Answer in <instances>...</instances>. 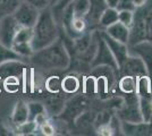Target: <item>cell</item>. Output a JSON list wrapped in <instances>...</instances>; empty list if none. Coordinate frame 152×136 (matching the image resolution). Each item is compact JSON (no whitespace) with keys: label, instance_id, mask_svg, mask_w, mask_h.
<instances>
[{"label":"cell","instance_id":"obj_9","mask_svg":"<svg viewBox=\"0 0 152 136\" xmlns=\"http://www.w3.org/2000/svg\"><path fill=\"white\" fill-rule=\"evenodd\" d=\"M100 33H101V36L103 38V40L106 41L107 45L109 47V49H110V51H111L115 60H116V63L118 65V68H119V66L123 65V63L129 56V51H128L129 50V47H128V44L121 43L119 41H116L113 38H110L104 31Z\"/></svg>","mask_w":152,"mask_h":136},{"label":"cell","instance_id":"obj_35","mask_svg":"<svg viewBox=\"0 0 152 136\" xmlns=\"http://www.w3.org/2000/svg\"><path fill=\"white\" fill-rule=\"evenodd\" d=\"M60 1H61V0H50V7L56 6V5H58Z\"/></svg>","mask_w":152,"mask_h":136},{"label":"cell","instance_id":"obj_19","mask_svg":"<svg viewBox=\"0 0 152 136\" xmlns=\"http://www.w3.org/2000/svg\"><path fill=\"white\" fill-rule=\"evenodd\" d=\"M22 0H0V18L13 15Z\"/></svg>","mask_w":152,"mask_h":136},{"label":"cell","instance_id":"obj_36","mask_svg":"<svg viewBox=\"0 0 152 136\" xmlns=\"http://www.w3.org/2000/svg\"><path fill=\"white\" fill-rule=\"evenodd\" d=\"M2 89H4V78L0 76V92H1Z\"/></svg>","mask_w":152,"mask_h":136},{"label":"cell","instance_id":"obj_3","mask_svg":"<svg viewBox=\"0 0 152 136\" xmlns=\"http://www.w3.org/2000/svg\"><path fill=\"white\" fill-rule=\"evenodd\" d=\"M141 43L152 44V0L134 10V20L129 27L128 47Z\"/></svg>","mask_w":152,"mask_h":136},{"label":"cell","instance_id":"obj_24","mask_svg":"<svg viewBox=\"0 0 152 136\" xmlns=\"http://www.w3.org/2000/svg\"><path fill=\"white\" fill-rule=\"evenodd\" d=\"M27 108H28V119L30 120H35V118L40 115L47 113L45 104L40 103V102H31L27 104Z\"/></svg>","mask_w":152,"mask_h":136},{"label":"cell","instance_id":"obj_27","mask_svg":"<svg viewBox=\"0 0 152 136\" xmlns=\"http://www.w3.org/2000/svg\"><path fill=\"white\" fill-rule=\"evenodd\" d=\"M134 20V12L132 10H119L118 12V22L123 23L124 25L131 27Z\"/></svg>","mask_w":152,"mask_h":136},{"label":"cell","instance_id":"obj_34","mask_svg":"<svg viewBox=\"0 0 152 136\" xmlns=\"http://www.w3.org/2000/svg\"><path fill=\"white\" fill-rule=\"evenodd\" d=\"M146 1H148V0H133V4H134V6L136 7V8H139V7L144 6Z\"/></svg>","mask_w":152,"mask_h":136},{"label":"cell","instance_id":"obj_32","mask_svg":"<svg viewBox=\"0 0 152 136\" xmlns=\"http://www.w3.org/2000/svg\"><path fill=\"white\" fill-rule=\"evenodd\" d=\"M118 1L119 0H104L107 7H111V8H116L117 5H118Z\"/></svg>","mask_w":152,"mask_h":136},{"label":"cell","instance_id":"obj_8","mask_svg":"<svg viewBox=\"0 0 152 136\" xmlns=\"http://www.w3.org/2000/svg\"><path fill=\"white\" fill-rule=\"evenodd\" d=\"M88 105V101L84 97H76L73 100L68 101L67 103H65L63 111H61V117L64 119L68 120V121H74L78 117L83 113V111L85 110Z\"/></svg>","mask_w":152,"mask_h":136},{"label":"cell","instance_id":"obj_2","mask_svg":"<svg viewBox=\"0 0 152 136\" xmlns=\"http://www.w3.org/2000/svg\"><path fill=\"white\" fill-rule=\"evenodd\" d=\"M33 28L32 45L34 51H38L53 43L60 38V31L58 27V22L53 15L51 7H47L40 10L39 18Z\"/></svg>","mask_w":152,"mask_h":136},{"label":"cell","instance_id":"obj_1","mask_svg":"<svg viewBox=\"0 0 152 136\" xmlns=\"http://www.w3.org/2000/svg\"><path fill=\"white\" fill-rule=\"evenodd\" d=\"M30 59L37 67L45 71H63L70 66V55L60 38L48 47L34 51Z\"/></svg>","mask_w":152,"mask_h":136},{"label":"cell","instance_id":"obj_29","mask_svg":"<svg viewBox=\"0 0 152 136\" xmlns=\"http://www.w3.org/2000/svg\"><path fill=\"white\" fill-rule=\"evenodd\" d=\"M116 9L118 12L119 10H132V12H134L136 9V7L134 6L133 0H119Z\"/></svg>","mask_w":152,"mask_h":136},{"label":"cell","instance_id":"obj_15","mask_svg":"<svg viewBox=\"0 0 152 136\" xmlns=\"http://www.w3.org/2000/svg\"><path fill=\"white\" fill-rule=\"evenodd\" d=\"M81 87V81L75 75H67L61 79V90L67 94H74Z\"/></svg>","mask_w":152,"mask_h":136},{"label":"cell","instance_id":"obj_30","mask_svg":"<svg viewBox=\"0 0 152 136\" xmlns=\"http://www.w3.org/2000/svg\"><path fill=\"white\" fill-rule=\"evenodd\" d=\"M39 129L42 132V134L43 135H53L55 133H56V129H55V127H53V125L50 123V121H45L43 123L42 125H40L39 126Z\"/></svg>","mask_w":152,"mask_h":136},{"label":"cell","instance_id":"obj_7","mask_svg":"<svg viewBox=\"0 0 152 136\" xmlns=\"http://www.w3.org/2000/svg\"><path fill=\"white\" fill-rule=\"evenodd\" d=\"M22 26L14 18L13 15H8L0 18V43L12 48L15 36Z\"/></svg>","mask_w":152,"mask_h":136},{"label":"cell","instance_id":"obj_14","mask_svg":"<svg viewBox=\"0 0 152 136\" xmlns=\"http://www.w3.org/2000/svg\"><path fill=\"white\" fill-rule=\"evenodd\" d=\"M28 120V108H27V104L23 101H18L16 105H15V109L13 111V123L18 126L20 124L25 123Z\"/></svg>","mask_w":152,"mask_h":136},{"label":"cell","instance_id":"obj_26","mask_svg":"<svg viewBox=\"0 0 152 136\" xmlns=\"http://www.w3.org/2000/svg\"><path fill=\"white\" fill-rule=\"evenodd\" d=\"M45 89L50 93H59L61 91V78L58 76H50L45 81Z\"/></svg>","mask_w":152,"mask_h":136},{"label":"cell","instance_id":"obj_21","mask_svg":"<svg viewBox=\"0 0 152 136\" xmlns=\"http://www.w3.org/2000/svg\"><path fill=\"white\" fill-rule=\"evenodd\" d=\"M73 9L76 16L86 17L91 9V0H74Z\"/></svg>","mask_w":152,"mask_h":136},{"label":"cell","instance_id":"obj_18","mask_svg":"<svg viewBox=\"0 0 152 136\" xmlns=\"http://www.w3.org/2000/svg\"><path fill=\"white\" fill-rule=\"evenodd\" d=\"M20 59L23 58L18 56L12 48H8L2 43H0V65L7 61H19Z\"/></svg>","mask_w":152,"mask_h":136},{"label":"cell","instance_id":"obj_17","mask_svg":"<svg viewBox=\"0 0 152 136\" xmlns=\"http://www.w3.org/2000/svg\"><path fill=\"white\" fill-rule=\"evenodd\" d=\"M140 111L144 123L152 124V97H140Z\"/></svg>","mask_w":152,"mask_h":136},{"label":"cell","instance_id":"obj_16","mask_svg":"<svg viewBox=\"0 0 152 136\" xmlns=\"http://www.w3.org/2000/svg\"><path fill=\"white\" fill-rule=\"evenodd\" d=\"M118 87L125 94L136 93V77L131 75H123L118 82Z\"/></svg>","mask_w":152,"mask_h":136},{"label":"cell","instance_id":"obj_4","mask_svg":"<svg viewBox=\"0 0 152 136\" xmlns=\"http://www.w3.org/2000/svg\"><path fill=\"white\" fill-rule=\"evenodd\" d=\"M127 97L118 109V119L126 123H141L142 116L140 111V97L136 93L126 94Z\"/></svg>","mask_w":152,"mask_h":136},{"label":"cell","instance_id":"obj_12","mask_svg":"<svg viewBox=\"0 0 152 136\" xmlns=\"http://www.w3.org/2000/svg\"><path fill=\"white\" fill-rule=\"evenodd\" d=\"M136 94L140 97H152V83L146 74L136 77Z\"/></svg>","mask_w":152,"mask_h":136},{"label":"cell","instance_id":"obj_31","mask_svg":"<svg viewBox=\"0 0 152 136\" xmlns=\"http://www.w3.org/2000/svg\"><path fill=\"white\" fill-rule=\"evenodd\" d=\"M24 1L31 4L32 6L38 8L39 10H42L47 7H50V0H24Z\"/></svg>","mask_w":152,"mask_h":136},{"label":"cell","instance_id":"obj_25","mask_svg":"<svg viewBox=\"0 0 152 136\" xmlns=\"http://www.w3.org/2000/svg\"><path fill=\"white\" fill-rule=\"evenodd\" d=\"M38 129V124L35 123L34 120H30V119L27 121H25V123L20 124V125L17 126V130L19 132V134H22V135H32Z\"/></svg>","mask_w":152,"mask_h":136},{"label":"cell","instance_id":"obj_13","mask_svg":"<svg viewBox=\"0 0 152 136\" xmlns=\"http://www.w3.org/2000/svg\"><path fill=\"white\" fill-rule=\"evenodd\" d=\"M118 22V10L116 8L106 7L99 17V25L103 28H107L108 26L113 25Z\"/></svg>","mask_w":152,"mask_h":136},{"label":"cell","instance_id":"obj_22","mask_svg":"<svg viewBox=\"0 0 152 136\" xmlns=\"http://www.w3.org/2000/svg\"><path fill=\"white\" fill-rule=\"evenodd\" d=\"M32 39H33V28L22 26L15 36L14 43H32Z\"/></svg>","mask_w":152,"mask_h":136},{"label":"cell","instance_id":"obj_5","mask_svg":"<svg viewBox=\"0 0 152 136\" xmlns=\"http://www.w3.org/2000/svg\"><path fill=\"white\" fill-rule=\"evenodd\" d=\"M98 66H109L114 71H118V65L106 41L101 36V33H96V50L91 63V68Z\"/></svg>","mask_w":152,"mask_h":136},{"label":"cell","instance_id":"obj_6","mask_svg":"<svg viewBox=\"0 0 152 136\" xmlns=\"http://www.w3.org/2000/svg\"><path fill=\"white\" fill-rule=\"evenodd\" d=\"M39 15H40V10L38 8L32 6L31 4L26 2L24 0L20 1L18 7L13 13L14 18L17 20L19 25L24 27H33L38 20Z\"/></svg>","mask_w":152,"mask_h":136},{"label":"cell","instance_id":"obj_20","mask_svg":"<svg viewBox=\"0 0 152 136\" xmlns=\"http://www.w3.org/2000/svg\"><path fill=\"white\" fill-rule=\"evenodd\" d=\"M45 111L49 115H60L65 107V102L59 97H53L50 99L47 103L45 104Z\"/></svg>","mask_w":152,"mask_h":136},{"label":"cell","instance_id":"obj_33","mask_svg":"<svg viewBox=\"0 0 152 136\" xmlns=\"http://www.w3.org/2000/svg\"><path fill=\"white\" fill-rule=\"evenodd\" d=\"M9 134L10 133L8 132V129L4 126V124L0 121V135H9Z\"/></svg>","mask_w":152,"mask_h":136},{"label":"cell","instance_id":"obj_23","mask_svg":"<svg viewBox=\"0 0 152 136\" xmlns=\"http://www.w3.org/2000/svg\"><path fill=\"white\" fill-rule=\"evenodd\" d=\"M12 49L23 59L30 58L34 53V49H33L32 43H14L12 45Z\"/></svg>","mask_w":152,"mask_h":136},{"label":"cell","instance_id":"obj_11","mask_svg":"<svg viewBox=\"0 0 152 136\" xmlns=\"http://www.w3.org/2000/svg\"><path fill=\"white\" fill-rule=\"evenodd\" d=\"M104 32L107 33L110 38H113L116 41H119L121 43L128 44L129 41V27L124 25L121 22H117L113 25L108 26L104 28Z\"/></svg>","mask_w":152,"mask_h":136},{"label":"cell","instance_id":"obj_10","mask_svg":"<svg viewBox=\"0 0 152 136\" xmlns=\"http://www.w3.org/2000/svg\"><path fill=\"white\" fill-rule=\"evenodd\" d=\"M118 71L121 73L123 75H131L134 77H137L141 75H145L146 68L145 64L143 63V60L141 58H136V57H129L123 63V65L119 66Z\"/></svg>","mask_w":152,"mask_h":136},{"label":"cell","instance_id":"obj_28","mask_svg":"<svg viewBox=\"0 0 152 136\" xmlns=\"http://www.w3.org/2000/svg\"><path fill=\"white\" fill-rule=\"evenodd\" d=\"M18 79L15 76H7L6 79H4V87L8 92H16L18 90Z\"/></svg>","mask_w":152,"mask_h":136}]
</instances>
